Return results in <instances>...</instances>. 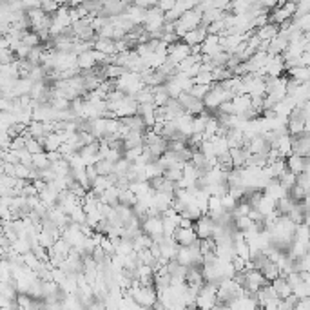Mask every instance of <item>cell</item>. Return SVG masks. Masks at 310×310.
Here are the masks:
<instances>
[{
    "label": "cell",
    "mask_w": 310,
    "mask_h": 310,
    "mask_svg": "<svg viewBox=\"0 0 310 310\" xmlns=\"http://www.w3.org/2000/svg\"><path fill=\"white\" fill-rule=\"evenodd\" d=\"M216 291L218 286L212 285V283H203L202 289H200L198 296L194 299V305L198 310H212L218 305V299H216Z\"/></svg>",
    "instance_id": "obj_1"
},
{
    "label": "cell",
    "mask_w": 310,
    "mask_h": 310,
    "mask_svg": "<svg viewBox=\"0 0 310 310\" xmlns=\"http://www.w3.org/2000/svg\"><path fill=\"white\" fill-rule=\"evenodd\" d=\"M187 56H191V48H189L187 44H183L182 40L167 48V62L174 65V68L182 62V60L187 58Z\"/></svg>",
    "instance_id": "obj_2"
},
{
    "label": "cell",
    "mask_w": 310,
    "mask_h": 310,
    "mask_svg": "<svg viewBox=\"0 0 310 310\" xmlns=\"http://www.w3.org/2000/svg\"><path fill=\"white\" fill-rule=\"evenodd\" d=\"M214 227H216V223L212 222L207 214H203L202 218L196 219L194 225H192V229H194L196 238L198 239H211L212 232H214Z\"/></svg>",
    "instance_id": "obj_3"
},
{
    "label": "cell",
    "mask_w": 310,
    "mask_h": 310,
    "mask_svg": "<svg viewBox=\"0 0 310 310\" xmlns=\"http://www.w3.org/2000/svg\"><path fill=\"white\" fill-rule=\"evenodd\" d=\"M178 102H180V105H182L183 111L191 116H196V115H200V113L205 111L202 100H196L194 96H191L189 93H182V95L178 96Z\"/></svg>",
    "instance_id": "obj_4"
},
{
    "label": "cell",
    "mask_w": 310,
    "mask_h": 310,
    "mask_svg": "<svg viewBox=\"0 0 310 310\" xmlns=\"http://www.w3.org/2000/svg\"><path fill=\"white\" fill-rule=\"evenodd\" d=\"M285 167L289 172L298 176V174H301V172L310 171V163H308V158H299V156H296V154H291L289 158H285Z\"/></svg>",
    "instance_id": "obj_5"
},
{
    "label": "cell",
    "mask_w": 310,
    "mask_h": 310,
    "mask_svg": "<svg viewBox=\"0 0 310 310\" xmlns=\"http://www.w3.org/2000/svg\"><path fill=\"white\" fill-rule=\"evenodd\" d=\"M308 152H310L308 131L299 136H294V138H292V154L299 156V158H308Z\"/></svg>",
    "instance_id": "obj_6"
},
{
    "label": "cell",
    "mask_w": 310,
    "mask_h": 310,
    "mask_svg": "<svg viewBox=\"0 0 310 310\" xmlns=\"http://www.w3.org/2000/svg\"><path fill=\"white\" fill-rule=\"evenodd\" d=\"M227 306H229V310H259L254 294H247V292L232 303H229Z\"/></svg>",
    "instance_id": "obj_7"
},
{
    "label": "cell",
    "mask_w": 310,
    "mask_h": 310,
    "mask_svg": "<svg viewBox=\"0 0 310 310\" xmlns=\"http://www.w3.org/2000/svg\"><path fill=\"white\" fill-rule=\"evenodd\" d=\"M172 239L178 247H191L192 243L196 241V232L194 229H176L174 234H172Z\"/></svg>",
    "instance_id": "obj_8"
},
{
    "label": "cell",
    "mask_w": 310,
    "mask_h": 310,
    "mask_svg": "<svg viewBox=\"0 0 310 310\" xmlns=\"http://www.w3.org/2000/svg\"><path fill=\"white\" fill-rule=\"evenodd\" d=\"M205 36H207V28L200 24L196 29L185 33L183 38H182V42L183 44H187L189 48H192V46H202V42L205 40Z\"/></svg>",
    "instance_id": "obj_9"
},
{
    "label": "cell",
    "mask_w": 310,
    "mask_h": 310,
    "mask_svg": "<svg viewBox=\"0 0 310 310\" xmlns=\"http://www.w3.org/2000/svg\"><path fill=\"white\" fill-rule=\"evenodd\" d=\"M272 149H276V151H278V154H279V158H281V160L289 158V156L292 154V136H289V135L278 136V140L274 142Z\"/></svg>",
    "instance_id": "obj_10"
},
{
    "label": "cell",
    "mask_w": 310,
    "mask_h": 310,
    "mask_svg": "<svg viewBox=\"0 0 310 310\" xmlns=\"http://www.w3.org/2000/svg\"><path fill=\"white\" fill-rule=\"evenodd\" d=\"M261 192H263V196L271 198L272 202H278V200H281V198H285V196H286V191L281 187V185H279L278 180H271V182L265 185V189H263Z\"/></svg>",
    "instance_id": "obj_11"
},
{
    "label": "cell",
    "mask_w": 310,
    "mask_h": 310,
    "mask_svg": "<svg viewBox=\"0 0 310 310\" xmlns=\"http://www.w3.org/2000/svg\"><path fill=\"white\" fill-rule=\"evenodd\" d=\"M200 48H202V55L214 56L216 53L222 51V48H219V36L218 35H207Z\"/></svg>",
    "instance_id": "obj_12"
},
{
    "label": "cell",
    "mask_w": 310,
    "mask_h": 310,
    "mask_svg": "<svg viewBox=\"0 0 310 310\" xmlns=\"http://www.w3.org/2000/svg\"><path fill=\"white\" fill-rule=\"evenodd\" d=\"M294 109H296V102L291 96H286V98H283L279 103H276V107L272 109V111H274V115L279 116V118H289Z\"/></svg>",
    "instance_id": "obj_13"
},
{
    "label": "cell",
    "mask_w": 310,
    "mask_h": 310,
    "mask_svg": "<svg viewBox=\"0 0 310 310\" xmlns=\"http://www.w3.org/2000/svg\"><path fill=\"white\" fill-rule=\"evenodd\" d=\"M172 200H174V198H172V194H165V192H154V196H152V207H154L160 214H163L167 209H171Z\"/></svg>",
    "instance_id": "obj_14"
},
{
    "label": "cell",
    "mask_w": 310,
    "mask_h": 310,
    "mask_svg": "<svg viewBox=\"0 0 310 310\" xmlns=\"http://www.w3.org/2000/svg\"><path fill=\"white\" fill-rule=\"evenodd\" d=\"M231 103H232V109H234V115L241 116L251 109V96L249 95H236L234 98L231 100Z\"/></svg>",
    "instance_id": "obj_15"
},
{
    "label": "cell",
    "mask_w": 310,
    "mask_h": 310,
    "mask_svg": "<svg viewBox=\"0 0 310 310\" xmlns=\"http://www.w3.org/2000/svg\"><path fill=\"white\" fill-rule=\"evenodd\" d=\"M93 49L98 51V53H103L105 56L116 55L115 40H111V38H100V36H96V40L93 42Z\"/></svg>",
    "instance_id": "obj_16"
},
{
    "label": "cell",
    "mask_w": 310,
    "mask_h": 310,
    "mask_svg": "<svg viewBox=\"0 0 310 310\" xmlns=\"http://www.w3.org/2000/svg\"><path fill=\"white\" fill-rule=\"evenodd\" d=\"M62 143H64V136L58 135V132H51L42 140V147H44V152H55L58 151Z\"/></svg>",
    "instance_id": "obj_17"
},
{
    "label": "cell",
    "mask_w": 310,
    "mask_h": 310,
    "mask_svg": "<svg viewBox=\"0 0 310 310\" xmlns=\"http://www.w3.org/2000/svg\"><path fill=\"white\" fill-rule=\"evenodd\" d=\"M33 87V82H29L28 78H16L15 84H13V96L16 98H22V96H29V91H31Z\"/></svg>",
    "instance_id": "obj_18"
},
{
    "label": "cell",
    "mask_w": 310,
    "mask_h": 310,
    "mask_svg": "<svg viewBox=\"0 0 310 310\" xmlns=\"http://www.w3.org/2000/svg\"><path fill=\"white\" fill-rule=\"evenodd\" d=\"M271 286H272V291L276 292V296H278V299H286L289 296H292V289H291V285L285 281V278H281L279 276L278 279H274V281L271 283Z\"/></svg>",
    "instance_id": "obj_19"
},
{
    "label": "cell",
    "mask_w": 310,
    "mask_h": 310,
    "mask_svg": "<svg viewBox=\"0 0 310 310\" xmlns=\"http://www.w3.org/2000/svg\"><path fill=\"white\" fill-rule=\"evenodd\" d=\"M91 51H85V53H82V55H76V68H78V71H91V69L96 68V62H95V58H93Z\"/></svg>",
    "instance_id": "obj_20"
},
{
    "label": "cell",
    "mask_w": 310,
    "mask_h": 310,
    "mask_svg": "<svg viewBox=\"0 0 310 310\" xmlns=\"http://www.w3.org/2000/svg\"><path fill=\"white\" fill-rule=\"evenodd\" d=\"M38 200L44 203L48 209H51V207L56 205V200H58V191H55V187H53L51 183H48V187H46L44 191L38 194Z\"/></svg>",
    "instance_id": "obj_21"
},
{
    "label": "cell",
    "mask_w": 310,
    "mask_h": 310,
    "mask_svg": "<svg viewBox=\"0 0 310 310\" xmlns=\"http://www.w3.org/2000/svg\"><path fill=\"white\" fill-rule=\"evenodd\" d=\"M120 122L125 125L131 132H145V125H143L142 116L135 115V116H127V118H120Z\"/></svg>",
    "instance_id": "obj_22"
},
{
    "label": "cell",
    "mask_w": 310,
    "mask_h": 310,
    "mask_svg": "<svg viewBox=\"0 0 310 310\" xmlns=\"http://www.w3.org/2000/svg\"><path fill=\"white\" fill-rule=\"evenodd\" d=\"M286 78H292L299 84H308L310 78V69L308 68H292L286 69Z\"/></svg>",
    "instance_id": "obj_23"
},
{
    "label": "cell",
    "mask_w": 310,
    "mask_h": 310,
    "mask_svg": "<svg viewBox=\"0 0 310 310\" xmlns=\"http://www.w3.org/2000/svg\"><path fill=\"white\" fill-rule=\"evenodd\" d=\"M225 142L229 145V149L243 147V132L239 129H229L225 135Z\"/></svg>",
    "instance_id": "obj_24"
},
{
    "label": "cell",
    "mask_w": 310,
    "mask_h": 310,
    "mask_svg": "<svg viewBox=\"0 0 310 310\" xmlns=\"http://www.w3.org/2000/svg\"><path fill=\"white\" fill-rule=\"evenodd\" d=\"M278 33H279V28L276 24H271V22L265 24L263 28L256 29V35H258V38L261 40V42H269V40L274 38Z\"/></svg>",
    "instance_id": "obj_25"
},
{
    "label": "cell",
    "mask_w": 310,
    "mask_h": 310,
    "mask_svg": "<svg viewBox=\"0 0 310 310\" xmlns=\"http://www.w3.org/2000/svg\"><path fill=\"white\" fill-rule=\"evenodd\" d=\"M122 143H123V151L143 147V135L142 132H129V135L122 140Z\"/></svg>",
    "instance_id": "obj_26"
},
{
    "label": "cell",
    "mask_w": 310,
    "mask_h": 310,
    "mask_svg": "<svg viewBox=\"0 0 310 310\" xmlns=\"http://www.w3.org/2000/svg\"><path fill=\"white\" fill-rule=\"evenodd\" d=\"M209 113L203 111L200 113V115L192 116V135H203V131H205V125L207 122H209Z\"/></svg>",
    "instance_id": "obj_27"
},
{
    "label": "cell",
    "mask_w": 310,
    "mask_h": 310,
    "mask_svg": "<svg viewBox=\"0 0 310 310\" xmlns=\"http://www.w3.org/2000/svg\"><path fill=\"white\" fill-rule=\"evenodd\" d=\"M274 207H276V202H272V200L267 198V196H261V198H259V202L256 203L254 209L263 216V218H267L269 214H272V212H274Z\"/></svg>",
    "instance_id": "obj_28"
},
{
    "label": "cell",
    "mask_w": 310,
    "mask_h": 310,
    "mask_svg": "<svg viewBox=\"0 0 310 310\" xmlns=\"http://www.w3.org/2000/svg\"><path fill=\"white\" fill-rule=\"evenodd\" d=\"M20 44L26 46V48H29V49H33V48H36V46H40V38L35 31L29 29V31L22 33V36H20Z\"/></svg>",
    "instance_id": "obj_29"
},
{
    "label": "cell",
    "mask_w": 310,
    "mask_h": 310,
    "mask_svg": "<svg viewBox=\"0 0 310 310\" xmlns=\"http://www.w3.org/2000/svg\"><path fill=\"white\" fill-rule=\"evenodd\" d=\"M261 276L265 278V281L267 283H272L274 279H278L279 278V271H278V267H276V263H272V261H269L267 263L265 267H263L261 271Z\"/></svg>",
    "instance_id": "obj_30"
},
{
    "label": "cell",
    "mask_w": 310,
    "mask_h": 310,
    "mask_svg": "<svg viewBox=\"0 0 310 310\" xmlns=\"http://www.w3.org/2000/svg\"><path fill=\"white\" fill-rule=\"evenodd\" d=\"M49 160L46 152H38V154H33L31 156V167L36 169V171H44V169H49Z\"/></svg>",
    "instance_id": "obj_31"
},
{
    "label": "cell",
    "mask_w": 310,
    "mask_h": 310,
    "mask_svg": "<svg viewBox=\"0 0 310 310\" xmlns=\"http://www.w3.org/2000/svg\"><path fill=\"white\" fill-rule=\"evenodd\" d=\"M151 245H152V239L149 238L147 234H143V232H140V234L132 239V251L135 252H140V251H143V249H149Z\"/></svg>",
    "instance_id": "obj_32"
},
{
    "label": "cell",
    "mask_w": 310,
    "mask_h": 310,
    "mask_svg": "<svg viewBox=\"0 0 310 310\" xmlns=\"http://www.w3.org/2000/svg\"><path fill=\"white\" fill-rule=\"evenodd\" d=\"M163 87H165V93L169 95V98H172V100H178V96L182 95V89H180V85L174 80V76L167 78V82L163 84Z\"/></svg>",
    "instance_id": "obj_33"
},
{
    "label": "cell",
    "mask_w": 310,
    "mask_h": 310,
    "mask_svg": "<svg viewBox=\"0 0 310 310\" xmlns=\"http://www.w3.org/2000/svg\"><path fill=\"white\" fill-rule=\"evenodd\" d=\"M125 69L120 68V65H103V75H105V80H118L122 75H125Z\"/></svg>",
    "instance_id": "obj_34"
},
{
    "label": "cell",
    "mask_w": 310,
    "mask_h": 310,
    "mask_svg": "<svg viewBox=\"0 0 310 310\" xmlns=\"http://www.w3.org/2000/svg\"><path fill=\"white\" fill-rule=\"evenodd\" d=\"M182 218H187V219H191V222H196L198 218H202V212H200V209L196 207V203L194 202H191V203H187L185 205V209H183V212L182 214Z\"/></svg>",
    "instance_id": "obj_35"
},
{
    "label": "cell",
    "mask_w": 310,
    "mask_h": 310,
    "mask_svg": "<svg viewBox=\"0 0 310 310\" xmlns=\"http://www.w3.org/2000/svg\"><path fill=\"white\" fill-rule=\"evenodd\" d=\"M129 191H131L136 198H140V196L147 194V192L151 191V185H149V182H132L129 183Z\"/></svg>",
    "instance_id": "obj_36"
},
{
    "label": "cell",
    "mask_w": 310,
    "mask_h": 310,
    "mask_svg": "<svg viewBox=\"0 0 310 310\" xmlns=\"http://www.w3.org/2000/svg\"><path fill=\"white\" fill-rule=\"evenodd\" d=\"M232 249H234L236 258H241V259H245V261H249V259H251V251H249V245H247V241H236L234 245H232Z\"/></svg>",
    "instance_id": "obj_37"
},
{
    "label": "cell",
    "mask_w": 310,
    "mask_h": 310,
    "mask_svg": "<svg viewBox=\"0 0 310 310\" xmlns=\"http://www.w3.org/2000/svg\"><path fill=\"white\" fill-rule=\"evenodd\" d=\"M145 176H147V180L160 178V176H163V167L156 160L154 162H149L147 165H145Z\"/></svg>",
    "instance_id": "obj_38"
},
{
    "label": "cell",
    "mask_w": 310,
    "mask_h": 310,
    "mask_svg": "<svg viewBox=\"0 0 310 310\" xmlns=\"http://www.w3.org/2000/svg\"><path fill=\"white\" fill-rule=\"evenodd\" d=\"M44 46H36V48H33L31 51H29L28 55V62L33 65V68H36V65H40V62H42V55H44Z\"/></svg>",
    "instance_id": "obj_39"
},
{
    "label": "cell",
    "mask_w": 310,
    "mask_h": 310,
    "mask_svg": "<svg viewBox=\"0 0 310 310\" xmlns=\"http://www.w3.org/2000/svg\"><path fill=\"white\" fill-rule=\"evenodd\" d=\"M292 265H294V272H308L310 271L308 254H303V256H299V258L292 259Z\"/></svg>",
    "instance_id": "obj_40"
},
{
    "label": "cell",
    "mask_w": 310,
    "mask_h": 310,
    "mask_svg": "<svg viewBox=\"0 0 310 310\" xmlns=\"http://www.w3.org/2000/svg\"><path fill=\"white\" fill-rule=\"evenodd\" d=\"M95 169H96V172H98V176H109V174H113V171H115V163L107 162V160H98Z\"/></svg>",
    "instance_id": "obj_41"
},
{
    "label": "cell",
    "mask_w": 310,
    "mask_h": 310,
    "mask_svg": "<svg viewBox=\"0 0 310 310\" xmlns=\"http://www.w3.org/2000/svg\"><path fill=\"white\" fill-rule=\"evenodd\" d=\"M135 100L138 105H147V103H152V91L151 87H143L140 93L135 95Z\"/></svg>",
    "instance_id": "obj_42"
},
{
    "label": "cell",
    "mask_w": 310,
    "mask_h": 310,
    "mask_svg": "<svg viewBox=\"0 0 310 310\" xmlns=\"http://www.w3.org/2000/svg\"><path fill=\"white\" fill-rule=\"evenodd\" d=\"M26 138V151L29 152V154H38V152H44V147H42V143L38 142V140L35 138H29V136H24Z\"/></svg>",
    "instance_id": "obj_43"
},
{
    "label": "cell",
    "mask_w": 310,
    "mask_h": 310,
    "mask_svg": "<svg viewBox=\"0 0 310 310\" xmlns=\"http://www.w3.org/2000/svg\"><path fill=\"white\" fill-rule=\"evenodd\" d=\"M278 182H279V185H281V187L285 189L286 192H289V189H292V187L296 185V176L292 174V172L285 171V172H283V174L278 178Z\"/></svg>",
    "instance_id": "obj_44"
},
{
    "label": "cell",
    "mask_w": 310,
    "mask_h": 310,
    "mask_svg": "<svg viewBox=\"0 0 310 310\" xmlns=\"http://www.w3.org/2000/svg\"><path fill=\"white\" fill-rule=\"evenodd\" d=\"M310 294V285L308 283H298V285L292 289V296H294L296 299H306Z\"/></svg>",
    "instance_id": "obj_45"
},
{
    "label": "cell",
    "mask_w": 310,
    "mask_h": 310,
    "mask_svg": "<svg viewBox=\"0 0 310 310\" xmlns=\"http://www.w3.org/2000/svg\"><path fill=\"white\" fill-rule=\"evenodd\" d=\"M218 129H219V123L216 122L214 116H211L209 122H207V125H205V131H203V140H209V138H212V136H216Z\"/></svg>",
    "instance_id": "obj_46"
},
{
    "label": "cell",
    "mask_w": 310,
    "mask_h": 310,
    "mask_svg": "<svg viewBox=\"0 0 310 310\" xmlns=\"http://www.w3.org/2000/svg\"><path fill=\"white\" fill-rule=\"evenodd\" d=\"M118 203H120V205H123V207H131V209H132V207H135V203H136V196L132 194L129 189H127V191H122V192H120V196H118Z\"/></svg>",
    "instance_id": "obj_47"
},
{
    "label": "cell",
    "mask_w": 310,
    "mask_h": 310,
    "mask_svg": "<svg viewBox=\"0 0 310 310\" xmlns=\"http://www.w3.org/2000/svg\"><path fill=\"white\" fill-rule=\"evenodd\" d=\"M129 169H131V163H129L127 160L122 158L115 163V171H113V174H116L118 178H122V176H127Z\"/></svg>",
    "instance_id": "obj_48"
},
{
    "label": "cell",
    "mask_w": 310,
    "mask_h": 310,
    "mask_svg": "<svg viewBox=\"0 0 310 310\" xmlns=\"http://www.w3.org/2000/svg\"><path fill=\"white\" fill-rule=\"evenodd\" d=\"M269 169H271V174H272V178H274V180H278L279 176H281L283 172L286 171V167H285V160H278V162L271 163V165H269Z\"/></svg>",
    "instance_id": "obj_49"
},
{
    "label": "cell",
    "mask_w": 310,
    "mask_h": 310,
    "mask_svg": "<svg viewBox=\"0 0 310 310\" xmlns=\"http://www.w3.org/2000/svg\"><path fill=\"white\" fill-rule=\"evenodd\" d=\"M209 91H211V85H192V89L189 91V95L194 96L196 100H203Z\"/></svg>",
    "instance_id": "obj_50"
},
{
    "label": "cell",
    "mask_w": 310,
    "mask_h": 310,
    "mask_svg": "<svg viewBox=\"0 0 310 310\" xmlns=\"http://www.w3.org/2000/svg\"><path fill=\"white\" fill-rule=\"evenodd\" d=\"M100 249L103 251V254L109 256V258H113L115 256V245H113V241L107 238V236H103L102 241H100Z\"/></svg>",
    "instance_id": "obj_51"
},
{
    "label": "cell",
    "mask_w": 310,
    "mask_h": 310,
    "mask_svg": "<svg viewBox=\"0 0 310 310\" xmlns=\"http://www.w3.org/2000/svg\"><path fill=\"white\" fill-rule=\"evenodd\" d=\"M163 178L171 183H178L182 180V171H178V169H165L163 171Z\"/></svg>",
    "instance_id": "obj_52"
},
{
    "label": "cell",
    "mask_w": 310,
    "mask_h": 310,
    "mask_svg": "<svg viewBox=\"0 0 310 310\" xmlns=\"http://www.w3.org/2000/svg\"><path fill=\"white\" fill-rule=\"evenodd\" d=\"M303 15H310V0H301V2H296L294 16H303Z\"/></svg>",
    "instance_id": "obj_53"
},
{
    "label": "cell",
    "mask_w": 310,
    "mask_h": 310,
    "mask_svg": "<svg viewBox=\"0 0 310 310\" xmlns=\"http://www.w3.org/2000/svg\"><path fill=\"white\" fill-rule=\"evenodd\" d=\"M62 4H58V2H40V9L46 13V15L53 16L56 11H58V8Z\"/></svg>",
    "instance_id": "obj_54"
},
{
    "label": "cell",
    "mask_w": 310,
    "mask_h": 310,
    "mask_svg": "<svg viewBox=\"0 0 310 310\" xmlns=\"http://www.w3.org/2000/svg\"><path fill=\"white\" fill-rule=\"evenodd\" d=\"M296 185L301 187L303 191L308 192V187H310V174L308 172H301V174L296 176Z\"/></svg>",
    "instance_id": "obj_55"
},
{
    "label": "cell",
    "mask_w": 310,
    "mask_h": 310,
    "mask_svg": "<svg viewBox=\"0 0 310 310\" xmlns=\"http://www.w3.org/2000/svg\"><path fill=\"white\" fill-rule=\"evenodd\" d=\"M29 172H31V167H26L22 163H16L15 165V178L16 180H28Z\"/></svg>",
    "instance_id": "obj_56"
},
{
    "label": "cell",
    "mask_w": 310,
    "mask_h": 310,
    "mask_svg": "<svg viewBox=\"0 0 310 310\" xmlns=\"http://www.w3.org/2000/svg\"><path fill=\"white\" fill-rule=\"evenodd\" d=\"M174 2H176V0H162V2H156V8H158L160 11L165 15V13L171 11V9L174 8Z\"/></svg>",
    "instance_id": "obj_57"
},
{
    "label": "cell",
    "mask_w": 310,
    "mask_h": 310,
    "mask_svg": "<svg viewBox=\"0 0 310 310\" xmlns=\"http://www.w3.org/2000/svg\"><path fill=\"white\" fill-rule=\"evenodd\" d=\"M85 178H87L89 187H91V185H93V182H95V180L98 178V172H96L95 165H91V167H85Z\"/></svg>",
    "instance_id": "obj_58"
},
{
    "label": "cell",
    "mask_w": 310,
    "mask_h": 310,
    "mask_svg": "<svg viewBox=\"0 0 310 310\" xmlns=\"http://www.w3.org/2000/svg\"><path fill=\"white\" fill-rule=\"evenodd\" d=\"M294 310H310V299H298V303L294 305Z\"/></svg>",
    "instance_id": "obj_59"
},
{
    "label": "cell",
    "mask_w": 310,
    "mask_h": 310,
    "mask_svg": "<svg viewBox=\"0 0 310 310\" xmlns=\"http://www.w3.org/2000/svg\"><path fill=\"white\" fill-rule=\"evenodd\" d=\"M192 225H194V222H191V219L187 218H182L180 219V229H192Z\"/></svg>",
    "instance_id": "obj_60"
},
{
    "label": "cell",
    "mask_w": 310,
    "mask_h": 310,
    "mask_svg": "<svg viewBox=\"0 0 310 310\" xmlns=\"http://www.w3.org/2000/svg\"><path fill=\"white\" fill-rule=\"evenodd\" d=\"M191 55H202V48H200V46H192Z\"/></svg>",
    "instance_id": "obj_61"
},
{
    "label": "cell",
    "mask_w": 310,
    "mask_h": 310,
    "mask_svg": "<svg viewBox=\"0 0 310 310\" xmlns=\"http://www.w3.org/2000/svg\"><path fill=\"white\" fill-rule=\"evenodd\" d=\"M0 225H2V222H0Z\"/></svg>",
    "instance_id": "obj_62"
},
{
    "label": "cell",
    "mask_w": 310,
    "mask_h": 310,
    "mask_svg": "<svg viewBox=\"0 0 310 310\" xmlns=\"http://www.w3.org/2000/svg\"><path fill=\"white\" fill-rule=\"evenodd\" d=\"M0 310H2V308H0Z\"/></svg>",
    "instance_id": "obj_63"
}]
</instances>
